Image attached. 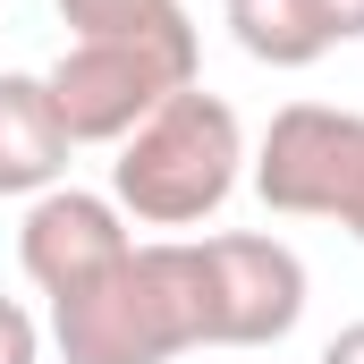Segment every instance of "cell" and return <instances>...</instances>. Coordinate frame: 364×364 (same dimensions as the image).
<instances>
[{
  "instance_id": "7c38bea8",
  "label": "cell",
  "mask_w": 364,
  "mask_h": 364,
  "mask_svg": "<svg viewBox=\"0 0 364 364\" xmlns=\"http://www.w3.org/2000/svg\"><path fill=\"white\" fill-rule=\"evenodd\" d=\"M314 364H364V322H348V331H339V339H331Z\"/></svg>"
},
{
  "instance_id": "30bf717a",
  "label": "cell",
  "mask_w": 364,
  "mask_h": 364,
  "mask_svg": "<svg viewBox=\"0 0 364 364\" xmlns=\"http://www.w3.org/2000/svg\"><path fill=\"white\" fill-rule=\"evenodd\" d=\"M0 364H43V322L17 296H0Z\"/></svg>"
},
{
  "instance_id": "ba28073f",
  "label": "cell",
  "mask_w": 364,
  "mask_h": 364,
  "mask_svg": "<svg viewBox=\"0 0 364 364\" xmlns=\"http://www.w3.org/2000/svg\"><path fill=\"white\" fill-rule=\"evenodd\" d=\"M220 9H229L237 51H246V60H263V68H314V60L331 51V34L314 26V9H305V0H220Z\"/></svg>"
},
{
  "instance_id": "3957f363",
  "label": "cell",
  "mask_w": 364,
  "mask_h": 364,
  "mask_svg": "<svg viewBox=\"0 0 364 364\" xmlns=\"http://www.w3.org/2000/svg\"><path fill=\"white\" fill-rule=\"evenodd\" d=\"M186 85H203V43H195V26L68 43V51L43 68V93H51L68 144H127V136Z\"/></svg>"
},
{
  "instance_id": "8fae6325",
  "label": "cell",
  "mask_w": 364,
  "mask_h": 364,
  "mask_svg": "<svg viewBox=\"0 0 364 364\" xmlns=\"http://www.w3.org/2000/svg\"><path fill=\"white\" fill-rule=\"evenodd\" d=\"M305 9H314V26L331 34V51H339V43H364V0H305Z\"/></svg>"
},
{
  "instance_id": "5b68a950",
  "label": "cell",
  "mask_w": 364,
  "mask_h": 364,
  "mask_svg": "<svg viewBox=\"0 0 364 364\" xmlns=\"http://www.w3.org/2000/svg\"><path fill=\"white\" fill-rule=\"evenodd\" d=\"M195 255V314H203V348H279L305 322V255L279 246L263 229H212L186 237Z\"/></svg>"
},
{
  "instance_id": "6da1fadb",
  "label": "cell",
  "mask_w": 364,
  "mask_h": 364,
  "mask_svg": "<svg viewBox=\"0 0 364 364\" xmlns=\"http://www.w3.org/2000/svg\"><path fill=\"white\" fill-rule=\"evenodd\" d=\"M51 348L68 364H178L203 348L195 314V255L186 237L127 246L102 279L51 305Z\"/></svg>"
},
{
  "instance_id": "8992f818",
  "label": "cell",
  "mask_w": 364,
  "mask_h": 364,
  "mask_svg": "<svg viewBox=\"0 0 364 364\" xmlns=\"http://www.w3.org/2000/svg\"><path fill=\"white\" fill-rule=\"evenodd\" d=\"M127 246H136V237H127V212H119L110 195H85V186H51V195H34L26 220H17V263H26V279H34L51 305L77 296L85 279H102Z\"/></svg>"
},
{
  "instance_id": "277c9868",
  "label": "cell",
  "mask_w": 364,
  "mask_h": 364,
  "mask_svg": "<svg viewBox=\"0 0 364 364\" xmlns=\"http://www.w3.org/2000/svg\"><path fill=\"white\" fill-rule=\"evenodd\" d=\"M255 161V195L288 220H339L364 246V110L339 102H288L272 110Z\"/></svg>"
},
{
  "instance_id": "7a4b0ae2",
  "label": "cell",
  "mask_w": 364,
  "mask_h": 364,
  "mask_svg": "<svg viewBox=\"0 0 364 364\" xmlns=\"http://www.w3.org/2000/svg\"><path fill=\"white\" fill-rule=\"evenodd\" d=\"M246 178V127L220 93H170L110 161V203L144 229H195L212 220Z\"/></svg>"
},
{
  "instance_id": "9c48e42d",
  "label": "cell",
  "mask_w": 364,
  "mask_h": 364,
  "mask_svg": "<svg viewBox=\"0 0 364 364\" xmlns=\"http://www.w3.org/2000/svg\"><path fill=\"white\" fill-rule=\"evenodd\" d=\"M68 43H102V34H170L186 26L178 0H60Z\"/></svg>"
},
{
  "instance_id": "52a82bcc",
  "label": "cell",
  "mask_w": 364,
  "mask_h": 364,
  "mask_svg": "<svg viewBox=\"0 0 364 364\" xmlns=\"http://www.w3.org/2000/svg\"><path fill=\"white\" fill-rule=\"evenodd\" d=\"M68 127H60V110H51V93L43 77H26V68H9L0 77V195H51V186H68Z\"/></svg>"
}]
</instances>
